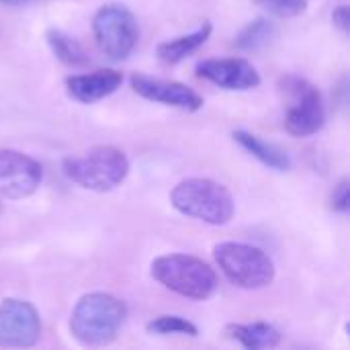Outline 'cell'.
I'll list each match as a JSON object with an SVG mask.
<instances>
[{
  "instance_id": "cell-1",
  "label": "cell",
  "mask_w": 350,
  "mask_h": 350,
  "mask_svg": "<svg viewBox=\"0 0 350 350\" xmlns=\"http://www.w3.org/2000/svg\"><path fill=\"white\" fill-rule=\"evenodd\" d=\"M127 320V306L111 293H88L78 299L72 318V336L86 347L111 345Z\"/></svg>"
},
{
  "instance_id": "cell-2",
  "label": "cell",
  "mask_w": 350,
  "mask_h": 350,
  "mask_svg": "<svg viewBox=\"0 0 350 350\" xmlns=\"http://www.w3.org/2000/svg\"><path fill=\"white\" fill-rule=\"evenodd\" d=\"M62 168L74 185L94 193H109L127 178L129 160L119 148L98 146L80 156H68Z\"/></svg>"
},
{
  "instance_id": "cell-3",
  "label": "cell",
  "mask_w": 350,
  "mask_h": 350,
  "mask_svg": "<svg viewBox=\"0 0 350 350\" xmlns=\"http://www.w3.org/2000/svg\"><path fill=\"white\" fill-rule=\"evenodd\" d=\"M170 201L176 211L187 217L199 219L209 226H226L234 217V197L232 193L211 178H187L180 180L172 193Z\"/></svg>"
},
{
  "instance_id": "cell-4",
  "label": "cell",
  "mask_w": 350,
  "mask_h": 350,
  "mask_svg": "<svg viewBox=\"0 0 350 350\" xmlns=\"http://www.w3.org/2000/svg\"><path fill=\"white\" fill-rule=\"evenodd\" d=\"M152 277L172 293L203 301L217 289L215 271L191 254H164L152 262Z\"/></svg>"
},
{
  "instance_id": "cell-5",
  "label": "cell",
  "mask_w": 350,
  "mask_h": 350,
  "mask_svg": "<svg viewBox=\"0 0 350 350\" xmlns=\"http://www.w3.org/2000/svg\"><path fill=\"white\" fill-rule=\"evenodd\" d=\"M213 258L228 281L240 289H265L275 281V262L256 246L221 242L213 248Z\"/></svg>"
},
{
  "instance_id": "cell-6",
  "label": "cell",
  "mask_w": 350,
  "mask_h": 350,
  "mask_svg": "<svg viewBox=\"0 0 350 350\" xmlns=\"http://www.w3.org/2000/svg\"><path fill=\"white\" fill-rule=\"evenodd\" d=\"M279 88L287 100L285 129L295 137L318 133L326 123V109L320 90L312 82L295 74L283 76Z\"/></svg>"
},
{
  "instance_id": "cell-7",
  "label": "cell",
  "mask_w": 350,
  "mask_h": 350,
  "mask_svg": "<svg viewBox=\"0 0 350 350\" xmlns=\"http://www.w3.org/2000/svg\"><path fill=\"white\" fill-rule=\"evenodd\" d=\"M92 33L98 49L113 62L129 57L139 39V29L133 12L117 2L105 4L94 12Z\"/></svg>"
},
{
  "instance_id": "cell-8",
  "label": "cell",
  "mask_w": 350,
  "mask_h": 350,
  "mask_svg": "<svg viewBox=\"0 0 350 350\" xmlns=\"http://www.w3.org/2000/svg\"><path fill=\"white\" fill-rule=\"evenodd\" d=\"M41 336V318L35 306L8 297L0 304V347L29 349Z\"/></svg>"
},
{
  "instance_id": "cell-9",
  "label": "cell",
  "mask_w": 350,
  "mask_h": 350,
  "mask_svg": "<svg viewBox=\"0 0 350 350\" xmlns=\"http://www.w3.org/2000/svg\"><path fill=\"white\" fill-rule=\"evenodd\" d=\"M43 180L41 164L16 150H0V197L25 199L31 197Z\"/></svg>"
},
{
  "instance_id": "cell-10",
  "label": "cell",
  "mask_w": 350,
  "mask_h": 350,
  "mask_svg": "<svg viewBox=\"0 0 350 350\" xmlns=\"http://www.w3.org/2000/svg\"><path fill=\"white\" fill-rule=\"evenodd\" d=\"M131 88L154 103L166 105V107H174L180 111H199L203 107V98L199 92H195L191 86L176 82V80H162V78H152V76H144V74H133L129 78Z\"/></svg>"
},
{
  "instance_id": "cell-11",
  "label": "cell",
  "mask_w": 350,
  "mask_h": 350,
  "mask_svg": "<svg viewBox=\"0 0 350 350\" xmlns=\"http://www.w3.org/2000/svg\"><path fill=\"white\" fill-rule=\"evenodd\" d=\"M197 76L226 90H252L260 84L256 68L242 57L203 59L197 64Z\"/></svg>"
},
{
  "instance_id": "cell-12",
  "label": "cell",
  "mask_w": 350,
  "mask_h": 350,
  "mask_svg": "<svg viewBox=\"0 0 350 350\" xmlns=\"http://www.w3.org/2000/svg\"><path fill=\"white\" fill-rule=\"evenodd\" d=\"M123 76L117 70L105 68V70H94L90 74H76L66 78V90L68 94L84 105L103 100L105 96L117 92L121 86Z\"/></svg>"
},
{
  "instance_id": "cell-13",
  "label": "cell",
  "mask_w": 350,
  "mask_h": 350,
  "mask_svg": "<svg viewBox=\"0 0 350 350\" xmlns=\"http://www.w3.org/2000/svg\"><path fill=\"white\" fill-rule=\"evenodd\" d=\"M226 336L240 347L248 350L275 349L281 342V332L267 324V322H254V324H228Z\"/></svg>"
},
{
  "instance_id": "cell-14",
  "label": "cell",
  "mask_w": 350,
  "mask_h": 350,
  "mask_svg": "<svg viewBox=\"0 0 350 350\" xmlns=\"http://www.w3.org/2000/svg\"><path fill=\"white\" fill-rule=\"evenodd\" d=\"M211 31H213L211 23L209 21H203V25L199 29H195L193 33L180 35V37H174V39H168V41L160 43L156 47V53H158V57L164 64H178L185 57H189L193 51H197L209 39Z\"/></svg>"
},
{
  "instance_id": "cell-15",
  "label": "cell",
  "mask_w": 350,
  "mask_h": 350,
  "mask_svg": "<svg viewBox=\"0 0 350 350\" xmlns=\"http://www.w3.org/2000/svg\"><path fill=\"white\" fill-rule=\"evenodd\" d=\"M234 142L244 148L248 154H252L254 158H258L265 166L273 168V170H279V172H285L291 168V158L287 156V152H283L281 148L269 144V142H262L260 137H256L254 133H248V131H234Z\"/></svg>"
},
{
  "instance_id": "cell-16",
  "label": "cell",
  "mask_w": 350,
  "mask_h": 350,
  "mask_svg": "<svg viewBox=\"0 0 350 350\" xmlns=\"http://www.w3.org/2000/svg\"><path fill=\"white\" fill-rule=\"evenodd\" d=\"M45 39H47V45L51 47L53 55L59 62H64L68 66H84V64H88V55L82 49V45L76 39H72L70 35H66L64 31L51 27V29L45 31Z\"/></svg>"
},
{
  "instance_id": "cell-17",
  "label": "cell",
  "mask_w": 350,
  "mask_h": 350,
  "mask_svg": "<svg viewBox=\"0 0 350 350\" xmlns=\"http://www.w3.org/2000/svg\"><path fill=\"white\" fill-rule=\"evenodd\" d=\"M275 37H277V27L267 18H256L238 33V37L234 39V45L240 51H256L269 45Z\"/></svg>"
},
{
  "instance_id": "cell-18",
  "label": "cell",
  "mask_w": 350,
  "mask_h": 350,
  "mask_svg": "<svg viewBox=\"0 0 350 350\" xmlns=\"http://www.w3.org/2000/svg\"><path fill=\"white\" fill-rule=\"evenodd\" d=\"M146 330L150 334H160V336H168V334H183V336H193V338L199 336V328L180 316H158L152 322H148Z\"/></svg>"
},
{
  "instance_id": "cell-19",
  "label": "cell",
  "mask_w": 350,
  "mask_h": 350,
  "mask_svg": "<svg viewBox=\"0 0 350 350\" xmlns=\"http://www.w3.org/2000/svg\"><path fill=\"white\" fill-rule=\"evenodd\" d=\"M256 2L277 16H297L308 8V0H256Z\"/></svg>"
},
{
  "instance_id": "cell-20",
  "label": "cell",
  "mask_w": 350,
  "mask_h": 350,
  "mask_svg": "<svg viewBox=\"0 0 350 350\" xmlns=\"http://www.w3.org/2000/svg\"><path fill=\"white\" fill-rule=\"evenodd\" d=\"M330 209L336 211V213H349L350 209V187H349V178H342L332 195H330Z\"/></svg>"
},
{
  "instance_id": "cell-21",
  "label": "cell",
  "mask_w": 350,
  "mask_h": 350,
  "mask_svg": "<svg viewBox=\"0 0 350 350\" xmlns=\"http://www.w3.org/2000/svg\"><path fill=\"white\" fill-rule=\"evenodd\" d=\"M332 23H334V27H336V29H340L342 33H349L350 10L347 4H340V6H336V8H334V12H332Z\"/></svg>"
},
{
  "instance_id": "cell-22",
  "label": "cell",
  "mask_w": 350,
  "mask_h": 350,
  "mask_svg": "<svg viewBox=\"0 0 350 350\" xmlns=\"http://www.w3.org/2000/svg\"><path fill=\"white\" fill-rule=\"evenodd\" d=\"M25 2H31V0H0V4H4V6H18Z\"/></svg>"
}]
</instances>
